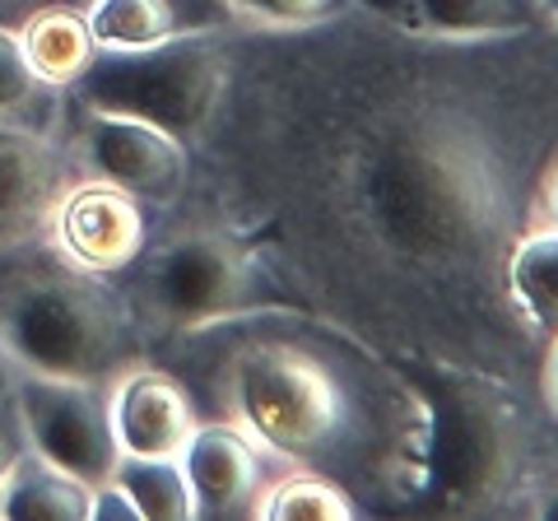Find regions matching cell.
<instances>
[{
  "label": "cell",
  "mask_w": 558,
  "mask_h": 521,
  "mask_svg": "<svg viewBox=\"0 0 558 521\" xmlns=\"http://www.w3.org/2000/svg\"><path fill=\"white\" fill-rule=\"evenodd\" d=\"M508 289H512L521 322L549 350L558 340V229L554 223H539V229H531L512 247Z\"/></svg>",
  "instance_id": "2e32d148"
},
{
  "label": "cell",
  "mask_w": 558,
  "mask_h": 521,
  "mask_svg": "<svg viewBox=\"0 0 558 521\" xmlns=\"http://www.w3.org/2000/svg\"><path fill=\"white\" fill-rule=\"evenodd\" d=\"M0 344L14 373L112 381L149 359L131 299L112 275L70 266L47 242L0 252Z\"/></svg>",
  "instance_id": "277c9868"
},
{
  "label": "cell",
  "mask_w": 558,
  "mask_h": 521,
  "mask_svg": "<svg viewBox=\"0 0 558 521\" xmlns=\"http://www.w3.org/2000/svg\"><path fill=\"white\" fill-rule=\"evenodd\" d=\"M89 517H102V521H145V517H140V508H135V498L117 484V475L102 480V484H94Z\"/></svg>",
  "instance_id": "44dd1931"
},
{
  "label": "cell",
  "mask_w": 558,
  "mask_h": 521,
  "mask_svg": "<svg viewBox=\"0 0 558 521\" xmlns=\"http://www.w3.org/2000/svg\"><path fill=\"white\" fill-rule=\"evenodd\" d=\"M14 410H20L28 447L61 465L65 475L94 484L117 475L121 447L108 414V387L80 377L14 373Z\"/></svg>",
  "instance_id": "ba28073f"
},
{
  "label": "cell",
  "mask_w": 558,
  "mask_h": 521,
  "mask_svg": "<svg viewBox=\"0 0 558 521\" xmlns=\"http://www.w3.org/2000/svg\"><path fill=\"white\" fill-rule=\"evenodd\" d=\"M28 451V438H24V424H20V410H14V396L0 401V484L5 475L14 471V461H20Z\"/></svg>",
  "instance_id": "7402d4cb"
},
{
  "label": "cell",
  "mask_w": 558,
  "mask_h": 521,
  "mask_svg": "<svg viewBox=\"0 0 558 521\" xmlns=\"http://www.w3.org/2000/svg\"><path fill=\"white\" fill-rule=\"evenodd\" d=\"M0 117L24 121V126H43V131H57L61 121V89H47L28 71L20 38H14V28L5 20H0Z\"/></svg>",
  "instance_id": "d6986e66"
},
{
  "label": "cell",
  "mask_w": 558,
  "mask_h": 521,
  "mask_svg": "<svg viewBox=\"0 0 558 521\" xmlns=\"http://www.w3.org/2000/svg\"><path fill=\"white\" fill-rule=\"evenodd\" d=\"M43 242L80 270L121 275L149 242V210L112 182L75 178L61 191Z\"/></svg>",
  "instance_id": "9c48e42d"
},
{
  "label": "cell",
  "mask_w": 558,
  "mask_h": 521,
  "mask_svg": "<svg viewBox=\"0 0 558 521\" xmlns=\"http://www.w3.org/2000/svg\"><path fill=\"white\" fill-rule=\"evenodd\" d=\"M256 521H349V517H363V508L354 502V494L340 489L336 480H326L307 465H279L270 475V484L260 489Z\"/></svg>",
  "instance_id": "e0dca14e"
},
{
  "label": "cell",
  "mask_w": 558,
  "mask_h": 521,
  "mask_svg": "<svg viewBox=\"0 0 558 521\" xmlns=\"http://www.w3.org/2000/svg\"><path fill=\"white\" fill-rule=\"evenodd\" d=\"M545 223H554V229H558V168H554V178L545 186Z\"/></svg>",
  "instance_id": "484cf974"
},
{
  "label": "cell",
  "mask_w": 558,
  "mask_h": 521,
  "mask_svg": "<svg viewBox=\"0 0 558 521\" xmlns=\"http://www.w3.org/2000/svg\"><path fill=\"white\" fill-rule=\"evenodd\" d=\"M163 233L112 280L131 299L149 354L205 326L279 307L252 247L215 219L163 210Z\"/></svg>",
  "instance_id": "5b68a950"
},
{
  "label": "cell",
  "mask_w": 558,
  "mask_h": 521,
  "mask_svg": "<svg viewBox=\"0 0 558 521\" xmlns=\"http://www.w3.org/2000/svg\"><path fill=\"white\" fill-rule=\"evenodd\" d=\"M545 405L558 420V340L549 344V359H545Z\"/></svg>",
  "instance_id": "603a6c76"
},
{
  "label": "cell",
  "mask_w": 558,
  "mask_h": 521,
  "mask_svg": "<svg viewBox=\"0 0 558 521\" xmlns=\"http://www.w3.org/2000/svg\"><path fill=\"white\" fill-rule=\"evenodd\" d=\"M5 10H14V14H24V10H33V5H75V10H89L94 0H0Z\"/></svg>",
  "instance_id": "cb8c5ba5"
},
{
  "label": "cell",
  "mask_w": 558,
  "mask_h": 521,
  "mask_svg": "<svg viewBox=\"0 0 558 521\" xmlns=\"http://www.w3.org/2000/svg\"><path fill=\"white\" fill-rule=\"evenodd\" d=\"M229 80L172 205L252 247L279 307L400 368H470L545 405L508 289L558 168V24L418 38L359 5L223 28Z\"/></svg>",
  "instance_id": "6da1fadb"
},
{
  "label": "cell",
  "mask_w": 558,
  "mask_h": 521,
  "mask_svg": "<svg viewBox=\"0 0 558 521\" xmlns=\"http://www.w3.org/2000/svg\"><path fill=\"white\" fill-rule=\"evenodd\" d=\"M70 182L75 168L57 131L0 117V252L38 242Z\"/></svg>",
  "instance_id": "30bf717a"
},
{
  "label": "cell",
  "mask_w": 558,
  "mask_h": 521,
  "mask_svg": "<svg viewBox=\"0 0 558 521\" xmlns=\"http://www.w3.org/2000/svg\"><path fill=\"white\" fill-rule=\"evenodd\" d=\"M57 135L65 145V159L75 168V178H98V182L131 191L154 215L172 210L186 196L191 154H186V141H178L163 126L80 108V102H70L61 94Z\"/></svg>",
  "instance_id": "52a82bcc"
},
{
  "label": "cell",
  "mask_w": 558,
  "mask_h": 521,
  "mask_svg": "<svg viewBox=\"0 0 558 521\" xmlns=\"http://www.w3.org/2000/svg\"><path fill=\"white\" fill-rule=\"evenodd\" d=\"M545 10H549V20L558 24V0H545Z\"/></svg>",
  "instance_id": "4316f807"
},
{
  "label": "cell",
  "mask_w": 558,
  "mask_h": 521,
  "mask_svg": "<svg viewBox=\"0 0 558 521\" xmlns=\"http://www.w3.org/2000/svg\"><path fill=\"white\" fill-rule=\"evenodd\" d=\"M14 391V359L5 354V344H0V401Z\"/></svg>",
  "instance_id": "d4e9b609"
},
{
  "label": "cell",
  "mask_w": 558,
  "mask_h": 521,
  "mask_svg": "<svg viewBox=\"0 0 558 521\" xmlns=\"http://www.w3.org/2000/svg\"><path fill=\"white\" fill-rule=\"evenodd\" d=\"M186 489L196 502V517H252L260 489L279 471L270 451H260L247 433L229 420L196 424V433L182 447Z\"/></svg>",
  "instance_id": "7c38bea8"
},
{
  "label": "cell",
  "mask_w": 558,
  "mask_h": 521,
  "mask_svg": "<svg viewBox=\"0 0 558 521\" xmlns=\"http://www.w3.org/2000/svg\"><path fill=\"white\" fill-rule=\"evenodd\" d=\"M229 80V47L219 33H186L135 51H94L89 71L65 89L70 102L94 112L135 117L149 126L172 131L178 141H191Z\"/></svg>",
  "instance_id": "8992f818"
},
{
  "label": "cell",
  "mask_w": 558,
  "mask_h": 521,
  "mask_svg": "<svg viewBox=\"0 0 558 521\" xmlns=\"http://www.w3.org/2000/svg\"><path fill=\"white\" fill-rule=\"evenodd\" d=\"M163 350L215 368L223 420L279 465L336 480L363 512H418L428 401L387 354L299 307L205 326Z\"/></svg>",
  "instance_id": "7a4b0ae2"
},
{
  "label": "cell",
  "mask_w": 558,
  "mask_h": 521,
  "mask_svg": "<svg viewBox=\"0 0 558 521\" xmlns=\"http://www.w3.org/2000/svg\"><path fill=\"white\" fill-rule=\"evenodd\" d=\"M238 10L242 24H260V28H303L317 24L326 14H336L349 0H229Z\"/></svg>",
  "instance_id": "ffe728a7"
},
{
  "label": "cell",
  "mask_w": 558,
  "mask_h": 521,
  "mask_svg": "<svg viewBox=\"0 0 558 521\" xmlns=\"http://www.w3.org/2000/svg\"><path fill=\"white\" fill-rule=\"evenodd\" d=\"M428 401V489L418 512L531 517L558 471V420L508 381L470 368H410Z\"/></svg>",
  "instance_id": "3957f363"
},
{
  "label": "cell",
  "mask_w": 558,
  "mask_h": 521,
  "mask_svg": "<svg viewBox=\"0 0 558 521\" xmlns=\"http://www.w3.org/2000/svg\"><path fill=\"white\" fill-rule=\"evenodd\" d=\"M94 489L38 451H24L0 484V521H84Z\"/></svg>",
  "instance_id": "9a60e30c"
},
{
  "label": "cell",
  "mask_w": 558,
  "mask_h": 521,
  "mask_svg": "<svg viewBox=\"0 0 558 521\" xmlns=\"http://www.w3.org/2000/svg\"><path fill=\"white\" fill-rule=\"evenodd\" d=\"M117 484L135 498L145 521H186L196 517V502L186 489L182 457H121Z\"/></svg>",
  "instance_id": "ac0fdd59"
},
{
  "label": "cell",
  "mask_w": 558,
  "mask_h": 521,
  "mask_svg": "<svg viewBox=\"0 0 558 521\" xmlns=\"http://www.w3.org/2000/svg\"><path fill=\"white\" fill-rule=\"evenodd\" d=\"M108 414L121 457H182L201 424L186 381L149 359H140L108 387Z\"/></svg>",
  "instance_id": "8fae6325"
},
{
  "label": "cell",
  "mask_w": 558,
  "mask_h": 521,
  "mask_svg": "<svg viewBox=\"0 0 558 521\" xmlns=\"http://www.w3.org/2000/svg\"><path fill=\"white\" fill-rule=\"evenodd\" d=\"M418 38H508L549 24L545 0H349Z\"/></svg>",
  "instance_id": "4fadbf2b"
},
{
  "label": "cell",
  "mask_w": 558,
  "mask_h": 521,
  "mask_svg": "<svg viewBox=\"0 0 558 521\" xmlns=\"http://www.w3.org/2000/svg\"><path fill=\"white\" fill-rule=\"evenodd\" d=\"M20 51L28 61V71L38 75L47 89H70L94 61V28H89V10L75 5H33L20 14Z\"/></svg>",
  "instance_id": "5bb4252c"
}]
</instances>
